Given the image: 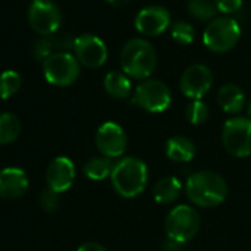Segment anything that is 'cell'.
<instances>
[{
  "label": "cell",
  "instance_id": "83f0119b",
  "mask_svg": "<svg viewBox=\"0 0 251 251\" xmlns=\"http://www.w3.org/2000/svg\"><path fill=\"white\" fill-rule=\"evenodd\" d=\"M77 251H108L105 247H102L100 244H96V242H86L83 245L78 247Z\"/></svg>",
  "mask_w": 251,
  "mask_h": 251
},
{
  "label": "cell",
  "instance_id": "484cf974",
  "mask_svg": "<svg viewBox=\"0 0 251 251\" xmlns=\"http://www.w3.org/2000/svg\"><path fill=\"white\" fill-rule=\"evenodd\" d=\"M39 204L43 210L52 213V211H56L61 205V198H59V194L52 191V189H46L40 194L39 197Z\"/></svg>",
  "mask_w": 251,
  "mask_h": 251
},
{
  "label": "cell",
  "instance_id": "ba28073f",
  "mask_svg": "<svg viewBox=\"0 0 251 251\" xmlns=\"http://www.w3.org/2000/svg\"><path fill=\"white\" fill-rule=\"evenodd\" d=\"M133 102L145 111L163 112L172 103V92L160 80H145L136 87Z\"/></svg>",
  "mask_w": 251,
  "mask_h": 251
},
{
  "label": "cell",
  "instance_id": "52a82bcc",
  "mask_svg": "<svg viewBox=\"0 0 251 251\" xmlns=\"http://www.w3.org/2000/svg\"><path fill=\"white\" fill-rule=\"evenodd\" d=\"M43 74L53 86H70L80 74V65L75 56L68 52H58L43 61Z\"/></svg>",
  "mask_w": 251,
  "mask_h": 251
},
{
  "label": "cell",
  "instance_id": "f546056e",
  "mask_svg": "<svg viewBox=\"0 0 251 251\" xmlns=\"http://www.w3.org/2000/svg\"><path fill=\"white\" fill-rule=\"evenodd\" d=\"M105 2L109 3L114 8H124L126 5L130 2V0H105Z\"/></svg>",
  "mask_w": 251,
  "mask_h": 251
},
{
  "label": "cell",
  "instance_id": "9a60e30c",
  "mask_svg": "<svg viewBox=\"0 0 251 251\" xmlns=\"http://www.w3.org/2000/svg\"><path fill=\"white\" fill-rule=\"evenodd\" d=\"M28 189V177L18 167H6L0 170V198L15 200L23 197Z\"/></svg>",
  "mask_w": 251,
  "mask_h": 251
},
{
  "label": "cell",
  "instance_id": "cb8c5ba5",
  "mask_svg": "<svg viewBox=\"0 0 251 251\" xmlns=\"http://www.w3.org/2000/svg\"><path fill=\"white\" fill-rule=\"evenodd\" d=\"M172 37L176 43L188 46L194 42L195 39V31L194 27L185 21H177L172 27Z\"/></svg>",
  "mask_w": 251,
  "mask_h": 251
},
{
  "label": "cell",
  "instance_id": "5b68a950",
  "mask_svg": "<svg viewBox=\"0 0 251 251\" xmlns=\"http://www.w3.org/2000/svg\"><path fill=\"white\" fill-rule=\"evenodd\" d=\"M201 225L200 214L189 205L175 207L166 219V232L167 236L173 241L185 244L192 239Z\"/></svg>",
  "mask_w": 251,
  "mask_h": 251
},
{
  "label": "cell",
  "instance_id": "7c38bea8",
  "mask_svg": "<svg viewBox=\"0 0 251 251\" xmlns=\"http://www.w3.org/2000/svg\"><path fill=\"white\" fill-rule=\"evenodd\" d=\"M213 84V74L208 67L202 64L191 65L185 70L180 78V90L182 93L194 100L201 99Z\"/></svg>",
  "mask_w": 251,
  "mask_h": 251
},
{
  "label": "cell",
  "instance_id": "8992f818",
  "mask_svg": "<svg viewBox=\"0 0 251 251\" xmlns=\"http://www.w3.org/2000/svg\"><path fill=\"white\" fill-rule=\"evenodd\" d=\"M223 145L226 151L238 158L251 155V120L230 118L223 126Z\"/></svg>",
  "mask_w": 251,
  "mask_h": 251
},
{
  "label": "cell",
  "instance_id": "30bf717a",
  "mask_svg": "<svg viewBox=\"0 0 251 251\" xmlns=\"http://www.w3.org/2000/svg\"><path fill=\"white\" fill-rule=\"evenodd\" d=\"M96 147L102 155L117 158L127 150V136L121 126L108 121L103 123L96 132Z\"/></svg>",
  "mask_w": 251,
  "mask_h": 251
},
{
  "label": "cell",
  "instance_id": "2e32d148",
  "mask_svg": "<svg viewBox=\"0 0 251 251\" xmlns=\"http://www.w3.org/2000/svg\"><path fill=\"white\" fill-rule=\"evenodd\" d=\"M217 102L225 112H239L245 105V96L236 84H225L217 92Z\"/></svg>",
  "mask_w": 251,
  "mask_h": 251
},
{
  "label": "cell",
  "instance_id": "9c48e42d",
  "mask_svg": "<svg viewBox=\"0 0 251 251\" xmlns=\"http://www.w3.org/2000/svg\"><path fill=\"white\" fill-rule=\"evenodd\" d=\"M30 27L42 36L55 34L62 23L59 8L50 0H37L28 8Z\"/></svg>",
  "mask_w": 251,
  "mask_h": 251
},
{
  "label": "cell",
  "instance_id": "d6986e66",
  "mask_svg": "<svg viewBox=\"0 0 251 251\" xmlns=\"http://www.w3.org/2000/svg\"><path fill=\"white\" fill-rule=\"evenodd\" d=\"M103 87L108 95L117 99H126L130 95L132 83L126 74H121L118 71H111L103 78Z\"/></svg>",
  "mask_w": 251,
  "mask_h": 251
},
{
  "label": "cell",
  "instance_id": "ffe728a7",
  "mask_svg": "<svg viewBox=\"0 0 251 251\" xmlns=\"http://www.w3.org/2000/svg\"><path fill=\"white\" fill-rule=\"evenodd\" d=\"M21 133V121L11 112L0 114V145H8L18 139Z\"/></svg>",
  "mask_w": 251,
  "mask_h": 251
},
{
  "label": "cell",
  "instance_id": "e0dca14e",
  "mask_svg": "<svg viewBox=\"0 0 251 251\" xmlns=\"http://www.w3.org/2000/svg\"><path fill=\"white\" fill-rule=\"evenodd\" d=\"M197 148L194 142L185 136H173L167 141L166 154L172 161L176 163H188L195 157Z\"/></svg>",
  "mask_w": 251,
  "mask_h": 251
},
{
  "label": "cell",
  "instance_id": "4fadbf2b",
  "mask_svg": "<svg viewBox=\"0 0 251 251\" xmlns=\"http://www.w3.org/2000/svg\"><path fill=\"white\" fill-rule=\"evenodd\" d=\"M170 25V12L163 6H147L135 18L136 30L150 37L163 34Z\"/></svg>",
  "mask_w": 251,
  "mask_h": 251
},
{
  "label": "cell",
  "instance_id": "7402d4cb",
  "mask_svg": "<svg viewBox=\"0 0 251 251\" xmlns=\"http://www.w3.org/2000/svg\"><path fill=\"white\" fill-rule=\"evenodd\" d=\"M188 12L198 21H207L216 17L217 8L213 0H188Z\"/></svg>",
  "mask_w": 251,
  "mask_h": 251
},
{
  "label": "cell",
  "instance_id": "277c9868",
  "mask_svg": "<svg viewBox=\"0 0 251 251\" xmlns=\"http://www.w3.org/2000/svg\"><path fill=\"white\" fill-rule=\"evenodd\" d=\"M239 36L241 27L233 18H216L205 27L202 40L211 52L223 53L238 43Z\"/></svg>",
  "mask_w": 251,
  "mask_h": 251
},
{
  "label": "cell",
  "instance_id": "1f68e13d",
  "mask_svg": "<svg viewBox=\"0 0 251 251\" xmlns=\"http://www.w3.org/2000/svg\"><path fill=\"white\" fill-rule=\"evenodd\" d=\"M31 2H33V3H34V2H37V0H31Z\"/></svg>",
  "mask_w": 251,
  "mask_h": 251
},
{
  "label": "cell",
  "instance_id": "603a6c76",
  "mask_svg": "<svg viewBox=\"0 0 251 251\" xmlns=\"http://www.w3.org/2000/svg\"><path fill=\"white\" fill-rule=\"evenodd\" d=\"M21 87V75L14 71L8 70L0 74V98L8 99L15 95Z\"/></svg>",
  "mask_w": 251,
  "mask_h": 251
},
{
  "label": "cell",
  "instance_id": "4dcf8cb0",
  "mask_svg": "<svg viewBox=\"0 0 251 251\" xmlns=\"http://www.w3.org/2000/svg\"><path fill=\"white\" fill-rule=\"evenodd\" d=\"M247 112H248V115L251 117V99H250L248 103H247Z\"/></svg>",
  "mask_w": 251,
  "mask_h": 251
},
{
  "label": "cell",
  "instance_id": "8fae6325",
  "mask_svg": "<svg viewBox=\"0 0 251 251\" xmlns=\"http://www.w3.org/2000/svg\"><path fill=\"white\" fill-rule=\"evenodd\" d=\"M74 53L80 64L87 68H99L106 62L108 49L105 43L92 34H83L74 40Z\"/></svg>",
  "mask_w": 251,
  "mask_h": 251
},
{
  "label": "cell",
  "instance_id": "ac0fdd59",
  "mask_svg": "<svg viewBox=\"0 0 251 251\" xmlns=\"http://www.w3.org/2000/svg\"><path fill=\"white\" fill-rule=\"evenodd\" d=\"M182 191V185L177 177L167 176L160 179L154 186V198L160 204H170L175 202Z\"/></svg>",
  "mask_w": 251,
  "mask_h": 251
},
{
  "label": "cell",
  "instance_id": "f1b7e54d",
  "mask_svg": "<svg viewBox=\"0 0 251 251\" xmlns=\"http://www.w3.org/2000/svg\"><path fill=\"white\" fill-rule=\"evenodd\" d=\"M163 248H164V251H182L183 244H182V242H177V241H173V239L169 238V239L163 244Z\"/></svg>",
  "mask_w": 251,
  "mask_h": 251
},
{
  "label": "cell",
  "instance_id": "5bb4252c",
  "mask_svg": "<svg viewBox=\"0 0 251 251\" xmlns=\"http://www.w3.org/2000/svg\"><path fill=\"white\" fill-rule=\"evenodd\" d=\"M75 179L74 163L67 157L55 158L46 170V182L49 189L61 194L71 188Z\"/></svg>",
  "mask_w": 251,
  "mask_h": 251
},
{
  "label": "cell",
  "instance_id": "7a4b0ae2",
  "mask_svg": "<svg viewBox=\"0 0 251 251\" xmlns=\"http://www.w3.org/2000/svg\"><path fill=\"white\" fill-rule=\"evenodd\" d=\"M188 198L200 207H216L227 195V185L223 177L214 172H197L186 180Z\"/></svg>",
  "mask_w": 251,
  "mask_h": 251
},
{
  "label": "cell",
  "instance_id": "4316f807",
  "mask_svg": "<svg viewBox=\"0 0 251 251\" xmlns=\"http://www.w3.org/2000/svg\"><path fill=\"white\" fill-rule=\"evenodd\" d=\"M216 8L222 14H235L241 9L242 0H214Z\"/></svg>",
  "mask_w": 251,
  "mask_h": 251
},
{
  "label": "cell",
  "instance_id": "3957f363",
  "mask_svg": "<svg viewBox=\"0 0 251 251\" xmlns=\"http://www.w3.org/2000/svg\"><path fill=\"white\" fill-rule=\"evenodd\" d=\"M124 74L132 78H148L157 67L154 46L144 39H132L124 45L120 56Z\"/></svg>",
  "mask_w": 251,
  "mask_h": 251
},
{
  "label": "cell",
  "instance_id": "6da1fadb",
  "mask_svg": "<svg viewBox=\"0 0 251 251\" xmlns=\"http://www.w3.org/2000/svg\"><path fill=\"white\" fill-rule=\"evenodd\" d=\"M111 183L117 194L124 198H133L142 194L148 183L147 164L136 157L120 160L111 173Z\"/></svg>",
  "mask_w": 251,
  "mask_h": 251
},
{
  "label": "cell",
  "instance_id": "d4e9b609",
  "mask_svg": "<svg viewBox=\"0 0 251 251\" xmlns=\"http://www.w3.org/2000/svg\"><path fill=\"white\" fill-rule=\"evenodd\" d=\"M210 115L208 106L202 100H192L186 108V118L191 124H202Z\"/></svg>",
  "mask_w": 251,
  "mask_h": 251
},
{
  "label": "cell",
  "instance_id": "44dd1931",
  "mask_svg": "<svg viewBox=\"0 0 251 251\" xmlns=\"http://www.w3.org/2000/svg\"><path fill=\"white\" fill-rule=\"evenodd\" d=\"M114 163L108 157H96L84 164V175L92 180H103L111 176L114 170Z\"/></svg>",
  "mask_w": 251,
  "mask_h": 251
}]
</instances>
